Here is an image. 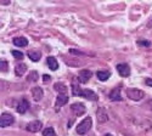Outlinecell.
<instances>
[{"instance_id": "1", "label": "cell", "mask_w": 152, "mask_h": 136, "mask_svg": "<svg viewBox=\"0 0 152 136\" xmlns=\"http://www.w3.org/2000/svg\"><path fill=\"white\" fill-rule=\"evenodd\" d=\"M91 124H93V120H91L90 117L84 118V119L79 123V124L77 125V132H78L79 135H84V134H86L88 131L90 130Z\"/></svg>"}, {"instance_id": "2", "label": "cell", "mask_w": 152, "mask_h": 136, "mask_svg": "<svg viewBox=\"0 0 152 136\" xmlns=\"http://www.w3.org/2000/svg\"><path fill=\"white\" fill-rule=\"evenodd\" d=\"M126 96L133 101H140L144 98L145 92L142 90H139V89H128L126 90Z\"/></svg>"}, {"instance_id": "3", "label": "cell", "mask_w": 152, "mask_h": 136, "mask_svg": "<svg viewBox=\"0 0 152 136\" xmlns=\"http://www.w3.org/2000/svg\"><path fill=\"white\" fill-rule=\"evenodd\" d=\"M15 121V118L12 114L10 113H3L1 114V118H0V127L1 128H6L9 125H11L12 123Z\"/></svg>"}, {"instance_id": "4", "label": "cell", "mask_w": 152, "mask_h": 136, "mask_svg": "<svg viewBox=\"0 0 152 136\" xmlns=\"http://www.w3.org/2000/svg\"><path fill=\"white\" fill-rule=\"evenodd\" d=\"M71 111L74 113V116L80 117V116H83V114L85 113L86 108H85V105H84V103L77 102V103H73V105L71 106Z\"/></svg>"}, {"instance_id": "5", "label": "cell", "mask_w": 152, "mask_h": 136, "mask_svg": "<svg viewBox=\"0 0 152 136\" xmlns=\"http://www.w3.org/2000/svg\"><path fill=\"white\" fill-rule=\"evenodd\" d=\"M42 127H43V124H42L40 120H33V121L28 123L27 127H26V129H27V131H29V132H38V131H40Z\"/></svg>"}, {"instance_id": "6", "label": "cell", "mask_w": 152, "mask_h": 136, "mask_svg": "<svg viewBox=\"0 0 152 136\" xmlns=\"http://www.w3.org/2000/svg\"><path fill=\"white\" fill-rule=\"evenodd\" d=\"M90 78H91V72L88 71V69H82V71L78 73V80H79V83H82V84L88 83Z\"/></svg>"}, {"instance_id": "7", "label": "cell", "mask_w": 152, "mask_h": 136, "mask_svg": "<svg viewBox=\"0 0 152 136\" xmlns=\"http://www.w3.org/2000/svg\"><path fill=\"white\" fill-rule=\"evenodd\" d=\"M79 96L86 98V100H90V101H96V100H97V95H96L93 90H89V89L82 90V92H80Z\"/></svg>"}, {"instance_id": "8", "label": "cell", "mask_w": 152, "mask_h": 136, "mask_svg": "<svg viewBox=\"0 0 152 136\" xmlns=\"http://www.w3.org/2000/svg\"><path fill=\"white\" fill-rule=\"evenodd\" d=\"M28 107H29L28 101L26 100V98H22V100L18 102L17 107H16V111H17V112H18L20 114H23V113H26V112H27Z\"/></svg>"}, {"instance_id": "9", "label": "cell", "mask_w": 152, "mask_h": 136, "mask_svg": "<svg viewBox=\"0 0 152 136\" xmlns=\"http://www.w3.org/2000/svg\"><path fill=\"white\" fill-rule=\"evenodd\" d=\"M31 92H32V96H33V100L37 101V102L40 101L42 98H43V95H44L43 89L39 88V86H35V88H33V89L31 90Z\"/></svg>"}, {"instance_id": "10", "label": "cell", "mask_w": 152, "mask_h": 136, "mask_svg": "<svg viewBox=\"0 0 152 136\" xmlns=\"http://www.w3.org/2000/svg\"><path fill=\"white\" fill-rule=\"evenodd\" d=\"M117 71L122 77H129V74H130V68L126 63H119L117 66Z\"/></svg>"}, {"instance_id": "11", "label": "cell", "mask_w": 152, "mask_h": 136, "mask_svg": "<svg viewBox=\"0 0 152 136\" xmlns=\"http://www.w3.org/2000/svg\"><path fill=\"white\" fill-rule=\"evenodd\" d=\"M67 102H68V96H67V95H58V96H57V98H56V102H55L56 111H58V108H60V107L65 106Z\"/></svg>"}, {"instance_id": "12", "label": "cell", "mask_w": 152, "mask_h": 136, "mask_svg": "<svg viewBox=\"0 0 152 136\" xmlns=\"http://www.w3.org/2000/svg\"><path fill=\"white\" fill-rule=\"evenodd\" d=\"M110 100L112 101H122V97H121V88L119 86H117V88H115L108 95Z\"/></svg>"}, {"instance_id": "13", "label": "cell", "mask_w": 152, "mask_h": 136, "mask_svg": "<svg viewBox=\"0 0 152 136\" xmlns=\"http://www.w3.org/2000/svg\"><path fill=\"white\" fill-rule=\"evenodd\" d=\"M107 119H108L107 112L102 107L99 108L97 109V120H99V123H105V121H107Z\"/></svg>"}, {"instance_id": "14", "label": "cell", "mask_w": 152, "mask_h": 136, "mask_svg": "<svg viewBox=\"0 0 152 136\" xmlns=\"http://www.w3.org/2000/svg\"><path fill=\"white\" fill-rule=\"evenodd\" d=\"M46 62H48L49 68L51 69V71H57V68H58V63H57V61H56L55 57L49 56V57L46 58Z\"/></svg>"}, {"instance_id": "15", "label": "cell", "mask_w": 152, "mask_h": 136, "mask_svg": "<svg viewBox=\"0 0 152 136\" xmlns=\"http://www.w3.org/2000/svg\"><path fill=\"white\" fill-rule=\"evenodd\" d=\"M54 89L57 91V92H60V95H67V88H66V85L63 84V83H56L55 85H54Z\"/></svg>"}, {"instance_id": "16", "label": "cell", "mask_w": 152, "mask_h": 136, "mask_svg": "<svg viewBox=\"0 0 152 136\" xmlns=\"http://www.w3.org/2000/svg\"><path fill=\"white\" fill-rule=\"evenodd\" d=\"M26 72H27V66L24 65V63H20V65H17L16 68H15V73H16L17 77H22Z\"/></svg>"}, {"instance_id": "17", "label": "cell", "mask_w": 152, "mask_h": 136, "mask_svg": "<svg viewBox=\"0 0 152 136\" xmlns=\"http://www.w3.org/2000/svg\"><path fill=\"white\" fill-rule=\"evenodd\" d=\"M28 57L33 61V62H38V61L42 58V52L40 51H34V50L28 51Z\"/></svg>"}, {"instance_id": "18", "label": "cell", "mask_w": 152, "mask_h": 136, "mask_svg": "<svg viewBox=\"0 0 152 136\" xmlns=\"http://www.w3.org/2000/svg\"><path fill=\"white\" fill-rule=\"evenodd\" d=\"M96 76H97L99 80H101V81H106V80L110 78L111 73H110L108 71H99V72L96 73Z\"/></svg>"}, {"instance_id": "19", "label": "cell", "mask_w": 152, "mask_h": 136, "mask_svg": "<svg viewBox=\"0 0 152 136\" xmlns=\"http://www.w3.org/2000/svg\"><path fill=\"white\" fill-rule=\"evenodd\" d=\"M14 44L16 45V46H18V47H23V46H27L28 45V40L26 39V38H15L14 39Z\"/></svg>"}, {"instance_id": "20", "label": "cell", "mask_w": 152, "mask_h": 136, "mask_svg": "<svg viewBox=\"0 0 152 136\" xmlns=\"http://www.w3.org/2000/svg\"><path fill=\"white\" fill-rule=\"evenodd\" d=\"M38 79H39V74H38V72L33 71L29 73V76H28V81H38Z\"/></svg>"}, {"instance_id": "21", "label": "cell", "mask_w": 152, "mask_h": 136, "mask_svg": "<svg viewBox=\"0 0 152 136\" xmlns=\"http://www.w3.org/2000/svg\"><path fill=\"white\" fill-rule=\"evenodd\" d=\"M43 136H56L54 128H46V129H44Z\"/></svg>"}, {"instance_id": "22", "label": "cell", "mask_w": 152, "mask_h": 136, "mask_svg": "<svg viewBox=\"0 0 152 136\" xmlns=\"http://www.w3.org/2000/svg\"><path fill=\"white\" fill-rule=\"evenodd\" d=\"M82 90H83V89H80L77 84H73V86H72V94H73L74 96H79L80 92H82Z\"/></svg>"}, {"instance_id": "23", "label": "cell", "mask_w": 152, "mask_h": 136, "mask_svg": "<svg viewBox=\"0 0 152 136\" xmlns=\"http://www.w3.org/2000/svg\"><path fill=\"white\" fill-rule=\"evenodd\" d=\"M11 54H12V56H14L16 60H22L23 58V54L20 52V51H17V50H12Z\"/></svg>"}, {"instance_id": "24", "label": "cell", "mask_w": 152, "mask_h": 136, "mask_svg": "<svg viewBox=\"0 0 152 136\" xmlns=\"http://www.w3.org/2000/svg\"><path fill=\"white\" fill-rule=\"evenodd\" d=\"M0 67H1V72H6L7 71V62L6 61H1V62H0Z\"/></svg>"}, {"instance_id": "25", "label": "cell", "mask_w": 152, "mask_h": 136, "mask_svg": "<svg viewBox=\"0 0 152 136\" xmlns=\"http://www.w3.org/2000/svg\"><path fill=\"white\" fill-rule=\"evenodd\" d=\"M145 83H146V85H148V86H151V88H152V79H151V78L146 79V80H145Z\"/></svg>"}, {"instance_id": "26", "label": "cell", "mask_w": 152, "mask_h": 136, "mask_svg": "<svg viewBox=\"0 0 152 136\" xmlns=\"http://www.w3.org/2000/svg\"><path fill=\"white\" fill-rule=\"evenodd\" d=\"M139 45H146V46H150V41H137Z\"/></svg>"}, {"instance_id": "27", "label": "cell", "mask_w": 152, "mask_h": 136, "mask_svg": "<svg viewBox=\"0 0 152 136\" xmlns=\"http://www.w3.org/2000/svg\"><path fill=\"white\" fill-rule=\"evenodd\" d=\"M43 80L46 83V81H49V80H50V77L48 76V74H45V76H43Z\"/></svg>"}, {"instance_id": "28", "label": "cell", "mask_w": 152, "mask_h": 136, "mask_svg": "<svg viewBox=\"0 0 152 136\" xmlns=\"http://www.w3.org/2000/svg\"><path fill=\"white\" fill-rule=\"evenodd\" d=\"M147 27H148V28H152V18H151V21H150V23L147 24Z\"/></svg>"}, {"instance_id": "29", "label": "cell", "mask_w": 152, "mask_h": 136, "mask_svg": "<svg viewBox=\"0 0 152 136\" xmlns=\"http://www.w3.org/2000/svg\"><path fill=\"white\" fill-rule=\"evenodd\" d=\"M105 136H112V135H111V134H106Z\"/></svg>"}]
</instances>
